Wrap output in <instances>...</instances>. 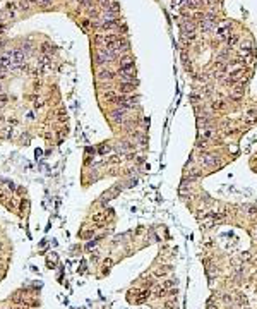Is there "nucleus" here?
Returning <instances> with one entry per match:
<instances>
[{
  "label": "nucleus",
  "instance_id": "f257e3e1",
  "mask_svg": "<svg viewBox=\"0 0 257 309\" xmlns=\"http://www.w3.org/2000/svg\"><path fill=\"white\" fill-rule=\"evenodd\" d=\"M137 100H139V96H134V95H120V96H117L115 103H117L118 107H122V108H132V107L137 103Z\"/></svg>",
  "mask_w": 257,
  "mask_h": 309
},
{
  "label": "nucleus",
  "instance_id": "f03ea898",
  "mask_svg": "<svg viewBox=\"0 0 257 309\" xmlns=\"http://www.w3.org/2000/svg\"><path fill=\"white\" fill-rule=\"evenodd\" d=\"M117 60V53L112 50V48H100L98 50V62L100 64H105V62H113Z\"/></svg>",
  "mask_w": 257,
  "mask_h": 309
},
{
  "label": "nucleus",
  "instance_id": "7ed1b4c3",
  "mask_svg": "<svg viewBox=\"0 0 257 309\" xmlns=\"http://www.w3.org/2000/svg\"><path fill=\"white\" fill-rule=\"evenodd\" d=\"M118 77L122 83H127V81H134L135 77V69L134 66L130 67H125V69H118Z\"/></svg>",
  "mask_w": 257,
  "mask_h": 309
},
{
  "label": "nucleus",
  "instance_id": "20e7f679",
  "mask_svg": "<svg viewBox=\"0 0 257 309\" xmlns=\"http://www.w3.org/2000/svg\"><path fill=\"white\" fill-rule=\"evenodd\" d=\"M202 163H204L206 167H211V168H218V167H221V160H219L216 155H213V153H204Z\"/></svg>",
  "mask_w": 257,
  "mask_h": 309
},
{
  "label": "nucleus",
  "instance_id": "39448f33",
  "mask_svg": "<svg viewBox=\"0 0 257 309\" xmlns=\"http://www.w3.org/2000/svg\"><path fill=\"white\" fill-rule=\"evenodd\" d=\"M180 29H182V33L185 36L194 35V33H196V22L192 21V19H183L182 24H180Z\"/></svg>",
  "mask_w": 257,
  "mask_h": 309
},
{
  "label": "nucleus",
  "instance_id": "423d86ee",
  "mask_svg": "<svg viewBox=\"0 0 257 309\" xmlns=\"http://www.w3.org/2000/svg\"><path fill=\"white\" fill-rule=\"evenodd\" d=\"M7 55L10 57V60L14 62V67H19L24 62V53L21 52V50H10Z\"/></svg>",
  "mask_w": 257,
  "mask_h": 309
},
{
  "label": "nucleus",
  "instance_id": "0eeeda50",
  "mask_svg": "<svg viewBox=\"0 0 257 309\" xmlns=\"http://www.w3.org/2000/svg\"><path fill=\"white\" fill-rule=\"evenodd\" d=\"M135 88H137V83L135 81H127V83H120L118 89L122 95H130V93L135 91Z\"/></svg>",
  "mask_w": 257,
  "mask_h": 309
},
{
  "label": "nucleus",
  "instance_id": "6e6552de",
  "mask_svg": "<svg viewBox=\"0 0 257 309\" xmlns=\"http://www.w3.org/2000/svg\"><path fill=\"white\" fill-rule=\"evenodd\" d=\"M216 35H218L221 40H225L228 35H231V28H230V24H228V22H223L221 26H219L218 29H216Z\"/></svg>",
  "mask_w": 257,
  "mask_h": 309
},
{
  "label": "nucleus",
  "instance_id": "1a4fd4ad",
  "mask_svg": "<svg viewBox=\"0 0 257 309\" xmlns=\"http://www.w3.org/2000/svg\"><path fill=\"white\" fill-rule=\"evenodd\" d=\"M129 108H122V107H118V108H115L113 112H112V117H113L115 122H123L125 120V112Z\"/></svg>",
  "mask_w": 257,
  "mask_h": 309
},
{
  "label": "nucleus",
  "instance_id": "9d476101",
  "mask_svg": "<svg viewBox=\"0 0 257 309\" xmlns=\"http://www.w3.org/2000/svg\"><path fill=\"white\" fill-rule=\"evenodd\" d=\"M0 69H14V62L10 60V57L9 55H4V57H0Z\"/></svg>",
  "mask_w": 257,
  "mask_h": 309
},
{
  "label": "nucleus",
  "instance_id": "9b49d317",
  "mask_svg": "<svg viewBox=\"0 0 257 309\" xmlns=\"http://www.w3.org/2000/svg\"><path fill=\"white\" fill-rule=\"evenodd\" d=\"M98 77H100L101 81H110V79L115 77V72H112L110 69H101L100 72H98Z\"/></svg>",
  "mask_w": 257,
  "mask_h": 309
},
{
  "label": "nucleus",
  "instance_id": "f8f14e48",
  "mask_svg": "<svg viewBox=\"0 0 257 309\" xmlns=\"http://www.w3.org/2000/svg\"><path fill=\"white\" fill-rule=\"evenodd\" d=\"M7 9L12 10V12H16V10L28 9V4H26V2H10V4L7 5Z\"/></svg>",
  "mask_w": 257,
  "mask_h": 309
},
{
  "label": "nucleus",
  "instance_id": "ddd939ff",
  "mask_svg": "<svg viewBox=\"0 0 257 309\" xmlns=\"http://www.w3.org/2000/svg\"><path fill=\"white\" fill-rule=\"evenodd\" d=\"M105 220H106V213H105V211H98V213L93 215V222H94L96 225H100V227H101Z\"/></svg>",
  "mask_w": 257,
  "mask_h": 309
},
{
  "label": "nucleus",
  "instance_id": "4468645a",
  "mask_svg": "<svg viewBox=\"0 0 257 309\" xmlns=\"http://www.w3.org/2000/svg\"><path fill=\"white\" fill-rule=\"evenodd\" d=\"M130 66H134L130 55H122L120 57V69H125V67H130Z\"/></svg>",
  "mask_w": 257,
  "mask_h": 309
},
{
  "label": "nucleus",
  "instance_id": "2eb2a0df",
  "mask_svg": "<svg viewBox=\"0 0 257 309\" xmlns=\"http://www.w3.org/2000/svg\"><path fill=\"white\" fill-rule=\"evenodd\" d=\"M103 96H105V100H106V101H110V103H115V100H117V96H118V95L113 91V89H112V88H108V89H106V91L103 93Z\"/></svg>",
  "mask_w": 257,
  "mask_h": 309
},
{
  "label": "nucleus",
  "instance_id": "dca6fc26",
  "mask_svg": "<svg viewBox=\"0 0 257 309\" xmlns=\"http://www.w3.org/2000/svg\"><path fill=\"white\" fill-rule=\"evenodd\" d=\"M245 122L247 124H254V122H257V110H248L247 112V117H245Z\"/></svg>",
  "mask_w": 257,
  "mask_h": 309
},
{
  "label": "nucleus",
  "instance_id": "f3484780",
  "mask_svg": "<svg viewBox=\"0 0 257 309\" xmlns=\"http://www.w3.org/2000/svg\"><path fill=\"white\" fill-rule=\"evenodd\" d=\"M244 89H245V88H244V84H242V83H237L235 86H233V95H235L237 100H238L240 96L244 95Z\"/></svg>",
  "mask_w": 257,
  "mask_h": 309
},
{
  "label": "nucleus",
  "instance_id": "a211bd4d",
  "mask_svg": "<svg viewBox=\"0 0 257 309\" xmlns=\"http://www.w3.org/2000/svg\"><path fill=\"white\" fill-rule=\"evenodd\" d=\"M149 297V290H142V292H137V299H135V302H144V300H148Z\"/></svg>",
  "mask_w": 257,
  "mask_h": 309
},
{
  "label": "nucleus",
  "instance_id": "6ab92c4d",
  "mask_svg": "<svg viewBox=\"0 0 257 309\" xmlns=\"http://www.w3.org/2000/svg\"><path fill=\"white\" fill-rule=\"evenodd\" d=\"M237 40H238V38H237L235 35H228L226 38H225V43H226L228 47H231V45H235V43H237Z\"/></svg>",
  "mask_w": 257,
  "mask_h": 309
},
{
  "label": "nucleus",
  "instance_id": "aec40b11",
  "mask_svg": "<svg viewBox=\"0 0 257 309\" xmlns=\"http://www.w3.org/2000/svg\"><path fill=\"white\" fill-rule=\"evenodd\" d=\"M185 7H187V9L196 10L197 7H199V4H197V0H187V2H185Z\"/></svg>",
  "mask_w": 257,
  "mask_h": 309
},
{
  "label": "nucleus",
  "instance_id": "412c9836",
  "mask_svg": "<svg viewBox=\"0 0 257 309\" xmlns=\"http://www.w3.org/2000/svg\"><path fill=\"white\" fill-rule=\"evenodd\" d=\"M161 287H163V288H171V287H175V280H173V278H166L165 282H163Z\"/></svg>",
  "mask_w": 257,
  "mask_h": 309
},
{
  "label": "nucleus",
  "instance_id": "4be33fe9",
  "mask_svg": "<svg viewBox=\"0 0 257 309\" xmlns=\"http://www.w3.org/2000/svg\"><path fill=\"white\" fill-rule=\"evenodd\" d=\"M211 107H213V110H219V108H223V107H225V103H223V101H214Z\"/></svg>",
  "mask_w": 257,
  "mask_h": 309
},
{
  "label": "nucleus",
  "instance_id": "5701e85b",
  "mask_svg": "<svg viewBox=\"0 0 257 309\" xmlns=\"http://www.w3.org/2000/svg\"><path fill=\"white\" fill-rule=\"evenodd\" d=\"M93 235H94V232H93V230H86V232H83V237H84V239H91Z\"/></svg>",
  "mask_w": 257,
  "mask_h": 309
},
{
  "label": "nucleus",
  "instance_id": "b1692460",
  "mask_svg": "<svg viewBox=\"0 0 257 309\" xmlns=\"http://www.w3.org/2000/svg\"><path fill=\"white\" fill-rule=\"evenodd\" d=\"M221 299H223V302H226V304H228V302H231V300H233V297L228 296V294H225V296H223Z\"/></svg>",
  "mask_w": 257,
  "mask_h": 309
},
{
  "label": "nucleus",
  "instance_id": "393cba45",
  "mask_svg": "<svg viewBox=\"0 0 257 309\" xmlns=\"http://www.w3.org/2000/svg\"><path fill=\"white\" fill-rule=\"evenodd\" d=\"M38 4H41V5H50L52 4V0H36Z\"/></svg>",
  "mask_w": 257,
  "mask_h": 309
},
{
  "label": "nucleus",
  "instance_id": "a878e982",
  "mask_svg": "<svg viewBox=\"0 0 257 309\" xmlns=\"http://www.w3.org/2000/svg\"><path fill=\"white\" fill-rule=\"evenodd\" d=\"M7 103V96L5 95H0V105H5Z\"/></svg>",
  "mask_w": 257,
  "mask_h": 309
},
{
  "label": "nucleus",
  "instance_id": "bb28decb",
  "mask_svg": "<svg viewBox=\"0 0 257 309\" xmlns=\"http://www.w3.org/2000/svg\"><path fill=\"white\" fill-rule=\"evenodd\" d=\"M247 213H248V215H255V213H257V209L254 208V206H250V208L247 209Z\"/></svg>",
  "mask_w": 257,
  "mask_h": 309
},
{
  "label": "nucleus",
  "instance_id": "cd10ccee",
  "mask_svg": "<svg viewBox=\"0 0 257 309\" xmlns=\"http://www.w3.org/2000/svg\"><path fill=\"white\" fill-rule=\"evenodd\" d=\"M100 151H101V153H105V151L108 153V151H110V148H108V146H106V144H103V146H101V148H100Z\"/></svg>",
  "mask_w": 257,
  "mask_h": 309
},
{
  "label": "nucleus",
  "instance_id": "c85d7f7f",
  "mask_svg": "<svg viewBox=\"0 0 257 309\" xmlns=\"http://www.w3.org/2000/svg\"><path fill=\"white\" fill-rule=\"evenodd\" d=\"M202 2H204V4H207V5H214L216 2H218V0H202Z\"/></svg>",
  "mask_w": 257,
  "mask_h": 309
},
{
  "label": "nucleus",
  "instance_id": "c756f323",
  "mask_svg": "<svg viewBox=\"0 0 257 309\" xmlns=\"http://www.w3.org/2000/svg\"><path fill=\"white\" fill-rule=\"evenodd\" d=\"M4 29H5V24H4V22H0V35L4 33Z\"/></svg>",
  "mask_w": 257,
  "mask_h": 309
},
{
  "label": "nucleus",
  "instance_id": "7c9ffc66",
  "mask_svg": "<svg viewBox=\"0 0 257 309\" xmlns=\"http://www.w3.org/2000/svg\"><path fill=\"white\" fill-rule=\"evenodd\" d=\"M98 2H100L101 5H105V7H106V5H108V0H98Z\"/></svg>",
  "mask_w": 257,
  "mask_h": 309
},
{
  "label": "nucleus",
  "instance_id": "2f4dec72",
  "mask_svg": "<svg viewBox=\"0 0 257 309\" xmlns=\"http://www.w3.org/2000/svg\"><path fill=\"white\" fill-rule=\"evenodd\" d=\"M248 258H250V256H248V253H244V254H242V259H248Z\"/></svg>",
  "mask_w": 257,
  "mask_h": 309
},
{
  "label": "nucleus",
  "instance_id": "473e14b6",
  "mask_svg": "<svg viewBox=\"0 0 257 309\" xmlns=\"http://www.w3.org/2000/svg\"><path fill=\"white\" fill-rule=\"evenodd\" d=\"M0 199H2V191H0Z\"/></svg>",
  "mask_w": 257,
  "mask_h": 309
},
{
  "label": "nucleus",
  "instance_id": "72a5a7b5",
  "mask_svg": "<svg viewBox=\"0 0 257 309\" xmlns=\"http://www.w3.org/2000/svg\"><path fill=\"white\" fill-rule=\"evenodd\" d=\"M182 2H183V5H185V2H187V0H182Z\"/></svg>",
  "mask_w": 257,
  "mask_h": 309
},
{
  "label": "nucleus",
  "instance_id": "f704fd0d",
  "mask_svg": "<svg viewBox=\"0 0 257 309\" xmlns=\"http://www.w3.org/2000/svg\"><path fill=\"white\" fill-rule=\"evenodd\" d=\"M255 239H257V230H255Z\"/></svg>",
  "mask_w": 257,
  "mask_h": 309
},
{
  "label": "nucleus",
  "instance_id": "c9c22d12",
  "mask_svg": "<svg viewBox=\"0 0 257 309\" xmlns=\"http://www.w3.org/2000/svg\"><path fill=\"white\" fill-rule=\"evenodd\" d=\"M247 309H248V307H247Z\"/></svg>",
  "mask_w": 257,
  "mask_h": 309
}]
</instances>
